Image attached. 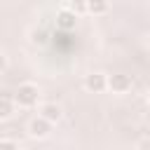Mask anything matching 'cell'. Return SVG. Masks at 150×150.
<instances>
[{
    "label": "cell",
    "mask_w": 150,
    "mask_h": 150,
    "mask_svg": "<svg viewBox=\"0 0 150 150\" xmlns=\"http://www.w3.org/2000/svg\"><path fill=\"white\" fill-rule=\"evenodd\" d=\"M138 150H150V141L148 138H141L138 141Z\"/></svg>",
    "instance_id": "30bf717a"
},
{
    "label": "cell",
    "mask_w": 150,
    "mask_h": 150,
    "mask_svg": "<svg viewBox=\"0 0 150 150\" xmlns=\"http://www.w3.org/2000/svg\"><path fill=\"white\" fill-rule=\"evenodd\" d=\"M35 42H45L47 38H45V30H35V38H33Z\"/></svg>",
    "instance_id": "8fae6325"
},
{
    "label": "cell",
    "mask_w": 150,
    "mask_h": 150,
    "mask_svg": "<svg viewBox=\"0 0 150 150\" xmlns=\"http://www.w3.org/2000/svg\"><path fill=\"white\" fill-rule=\"evenodd\" d=\"M5 68H7V56H5L2 52H0V73H2Z\"/></svg>",
    "instance_id": "7c38bea8"
},
{
    "label": "cell",
    "mask_w": 150,
    "mask_h": 150,
    "mask_svg": "<svg viewBox=\"0 0 150 150\" xmlns=\"http://www.w3.org/2000/svg\"><path fill=\"white\" fill-rule=\"evenodd\" d=\"M0 150H19V145L14 141H9V138H2L0 141Z\"/></svg>",
    "instance_id": "9c48e42d"
},
{
    "label": "cell",
    "mask_w": 150,
    "mask_h": 150,
    "mask_svg": "<svg viewBox=\"0 0 150 150\" xmlns=\"http://www.w3.org/2000/svg\"><path fill=\"white\" fill-rule=\"evenodd\" d=\"M108 2H103V0H87L84 2V12H89V14H105L108 12Z\"/></svg>",
    "instance_id": "52a82bcc"
},
{
    "label": "cell",
    "mask_w": 150,
    "mask_h": 150,
    "mask_svg": "<svg viewBox=\"0 0 150 150\" xmlns=\"http://www.w3.org/2000/svg\"><path fill=\"white\" fill-rule=\"evenodd\" d=\"M84 89L91 94H101L108 89V75L105 73H89L84 75Z\"/></svg>",
    "instance_id": "7a4b0ae2"
},
{
    "label": "cell",
    "mask_w": 150,
    "mask_h": 150,
    "mask_svg": "<svg viewBox=\"0 0 150 150\" xmlns=\"http://www.w3.org/2000/svg\"><path fill=\"white\" fill-rule=\"evenodd\" d=\"M14 101L7 98V96H0V120H9L14 115Z\"/></svg>",
    "instance_id": "ba28073f"
},
{
    "label": "cell",
    "mask_w": 150,
    "mask_h": 150,
    "mask_svg": "<svg viewBox=\"0 0 150 150\" xmlns=\"http://www.w3.org/2000/svg\"><path fill=\"white\" fill-rule=\"evenodd\" d=\"M108 89L112 94H127L131 89V77L124 73H112V75H108Z\"/></svg>",
    "instance_id": "3957f363"
},
{
    "label": "cell",
    "mask_w": 150,
    "mask_h": 150,
    "mask_svg": "<svg viewBox=\"0 0 150 150\" xmlns=\"http://www.w3.org/2000/svg\"><path fill=\"white\" fill-rule=\"evenodd\" d=\"M49 131H52V124L45 122L42 117H33L28 122V134L33 138H45V136H49Z\"/></svg>",
    "instance_id": "277c9868"
},
{
    "label": "cell",
    "mask_w": 150,
    "mask_h": 150,
    "mask_svg": "<svg viewBox=\"0 0 150 150\" xmlns=\"http://www.w3.org/2000/svg\"><path fill=\"white\" fill-rule=\"evenodd\" d=\"M75 23H77V16L61 5V9L56 12V26L63 28V30H70V28H75Z\"/></svg>",
    "instance_id": "8992f818"
},
{
    "label": "cell",
    "mask_w": 150,
    "mask_h": 150,
    "mask_svg": "<svg viewBox=\"0 0 150 150\" xmlns=\"http://www.w3.org/2000/svg\"><path fill=\"white\" fill-rule=\"evenodd\" d=\"M61 105H56V103H42L40 105V115L38 117H42L45 122H49V124H54V122H59L61 120Z\"/></svg>",
    "instance_id": "5b68a950"
},
{
    "label": "cell",
    "mask_w": 150,
    "mask_h": 150,
    "mask_svg": "<svg viewBox=\"0 0 150 150\" xmlns=\"http://www.w3.org/2000/svg\"><path fill=\"white\" fill-rule=\"evenodd\" d=\"M38 98H40V89H38V84H33V82H23V84H19V89L14 91V105H19V108H33L35 103H38Z\"/></svg>",
    "instance_id": "6da1fadb"
}]
</instances>
